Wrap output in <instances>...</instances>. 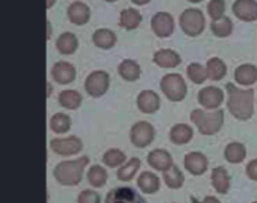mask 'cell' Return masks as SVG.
Returning a JSON list of instances; mask_svg holds the SVG:
<instances>
[{
  "label": "cell",
  "instance_id": "1",
  "mask_svg": "<svg viewBox=\"0 0 257 203\" xmlns=\"http://www.w3.org/2000/svg\"><path fill=\"white\" fill-rule=\"evenodd\" d=\"M227 89V110L238 121H248L254 112V90L241 89L233 83L226 84Z\"/></svg>",
  "mask_w": 257,
  "mask_h": 203
},
{
  "label": "cell",
  "instance_id": "2",
  "mask_svg": "<svg viewBox=\"0 0 257 203\" xmlns=\"http://www.w3.org/2000/svg\"><path fill=\"white\" fill-rule=\"evenodd\" d=\"M89 157H80L77 160H71V161H62L54 167V178L60 185L65 187H75L81 182L83 179V173L86 166L89 164Z\"/></svg>",
  "mask_w": 257,
  "mask_h": 203
},
{
  "label": "cell",
  "instance_id": "3",
  "mask_svg": "<svg viewBox=\"0 0 257 203\" xmlns=\"http://www.w3.org/2000/svg\"><path fill=\"white\" fill-rule=\"evenodd\" d=\"M190 118L203 136H214L224 124V110L217 109L214 112H205L202 109H196L191 112Z\"/></svg>",
  "mask_w": 257,
  "mask_h": 203
},
{
  "label": "cell",
  "instance_id": "4",
  "mask_svg": "<svg viewBox=\"0 0 257 203\" xmlns=\"http://www.w3.org/2000/svg\"><path fill=\"white\" fill-rule=\"evenodd\" d=\"M179 26H181L182 32L187 36L196 38V36L202 35L203 30H205V27H206L205 14L200 9L188 8V9H185L181 14V17H179Z\"/></svg>",
  "mask_w": 257,
  "mask_h": 203
},
{
  "label": "cell",
  "instance_id": "5",
  "mask_svg": "<svg viewBox=\"0 0 257 203\" xmlns=\"http://www.w3.org/2000/svg\"><path fill=\"white\" fill-rule=\"evenodd\" d=\"M160 86L163 93L173 103H179L187 96V83L181 74H166L161 78Z\"/></svg>",
  "mask_w": 257,
  "mask_h": 203
},
{
  "label": "cell",
  "instance_id": "6",
  "mask_svg": "<svg viewBox=\"0 0 257 203\" xmlns=\"http://www.w3.org/2000/svg\"><path fill=\"white\" fill-rule=\"evenodd\" d=\"M110 87V75L105 71H93L87 75L84 81V89L89 96L92 98H101L107 93Z\"/></svg>",
  "mask_w": 257,
  "mask_h": 203
},
{
  "label": "cell",
  "instance_id": "7",
  "mask_svg": "<svg viewBox=\"0 0 257 203\" xmlns=\"http://www.w3.org/2000/svg\"><path fill=\"white\" fill-rule=\"evenodd\" d=\"M130 139H131V143H133L136 148H146V146H149V145L154 142V139H155V128H154L149 122L139 121V122H136V124L131 127Z\"/></svg>",
  "mask_w": 257,
  "mask_h": 203
},
{
  "label": "cell",
  "instance_id": "8",
  "mask_svg": "<svg viewBox=\"0 0 257 203\" xmlns=\"http://www.w3.org/2000/svg\"><path fill=\"white\" fill-rule=\"evenodd\" d=\"M50 148L57 155L71 157V155H77L83 149V142L77 136H69L63 139H53L50 142Z\"/></svg>",
  "mask_w": 257,
  "mask_h": 203
},
{
  "label": "cell",
  "instance_id": "9",
  "mask_svg": "<svg viewBox=\"0 0 257 203\" xmlns=\"http://www.w3.org/2000/svg\"><path fill=\"white\" fill-rule=\"evenodd\" d=\"M197 99L202 107L209 109V110H217L224 101V93L217 86H206L199 92Z\"/></svg>",
  "mask_w": 257,
  "mask_h": 203
},
{
  "label": "cell",
  "instance_id": "10",
  "mask_svg": "<svg viewBox=\"0 0 257 203\" xmlns=\"http://www.w3.org/2000/svg\"><path fill=\"white\" fill-rule=\"evenodd\" d=\"M151 27L158 38H169L175 30V20L169 12H157L151 20Z\"/></svg>",
  "mask_w": 257,
  "mask_h": 203
},
{
  "label": "cell",
  "instance_id": "11",
  "mask_svg": "<svg viewBox=\"0 0 257 203\" xmlns=\"http://www.w3.org/2000/svg\"><path fill=\"white\" fill-rule=\"evenodd\" d=\"M105 203H146V200L136 190L130 187H119L113 188L107 194Z\"/></svg>",
  "mask_w": 257,
  "mask_h": 203
},
{
  "label": "cell",
  "instance_id": "12",
  "mask_svg": "<svg viewBox=\"0 0 257 203\" xmlns=\"http://www.w3.org/2000/svg\"><path fill=\"white\" fill-rule=\"evenodd\" d=\"M236 18L245 23L257 21V2L256 0H235L232 6Z\"/></svg>",
  "mask_w": 257,
  "mask_h": 203
},
{
  "label": "cell",
  "instance_id": "13",
  "mask_svg": "<svg viewBox=\"0 0 257 203\" xmlns=\"http://www.w3.org/2000/svg\"><path fill=\"white\" fill-rule=\"evenodd\" d=\"M75 66L69 62H57L51 68V77L59 84H69L75 80Z\"/></svg>",
  "mask_w": 257,
  "mask_h": 203
},
{
  "label": "cell",
  "instance_id": "14",
  "mask_svg": "<svg viewBox=\"0 0 257 203\" xmlns=\"http://www.w3.org/2000/svg\"><path fill=\"white\" fill-rule=\"evenodd\" d=\"M184 166L191 175L200 176L208 170V158L202 152H190L184 158Z\"/></svg>",
  "mask_w": 257,
  "mask_h": 203
},
{
  "label": "cell",
  "instance_id": "15",
  "mask_svg": "<svg viewBox=\"0 0 257 203\" xmlns=\"http://www.w3.org/2000/svg\"><path fill=\"white\" fill-rule=\"evenodd\" d=\"M68 20L75 26H83L90 20V8L84 2H72L66 11Z\"/></svg>",
  "mask_w": 257,
  "mask_h": 203
},
{
  "label": "cell",
  "instance_id": "16",
  "mask_svg": "<svg viewBox=\"0 0 257 203\" xmlns=\"http://www.w3.org/2000/svg\"><path fill=\"white\" fill-rule=\"evenodd\" d=\"M161 106V99L157 92L154 90H143L137 96V107L142 113L152 115L155 113Z\"/></svg>",
  "mask_w": 257,
  "mask_h": 203
},
{
  "label": "cell",
  "instance_id": "17",
  "mask_svg": "<svg viewBox=\"0 0 257 203\" xmlns=\"http://www.w3.org/2000/svg\"><path fill=\"white\" fill-rule=\"evenodd\" d=\"M148 163L152 169L166 172L173 166V158L169 151L166 149H154L148 155Z\"/></svg>",
  "mask_w": 257,
  "mask_h": 203
},
{
  "label": "cell",
  "instance_id": "18",
  "mask_svg": "<svg viewBox=\"0 0 257 203\" xmlns=\"http://www.w3.org/2000/svg\"><path fill=\"white\" fill-rule=\"evenodd\" d=\"M181 56L175 50L163 48L154 54V63L160 68H176L178 65H181Z\"/></svg>",
  "mask_w": 257,
  "mask_h": 203
},
{
  "label": "cell",
  "instance_id": "19",
  "mask_svg": "<svg viewBox=\"0 0 257 203\" xmlns=\"http://www.w3.org/2000/svg\"><path fill=\"white\" fill-rule=\"evenodd\" d=\"M235 81L241 86H251L257 81V66L251 63L239 65L235 69Z\"/></svg>",
  "mask_w": 257,
  "mask_h": 203
},
{
  "label": "cell",
  "instance_id": "20",
  "mask_svg": "<svg viewBox=\"0 0 257 203\" xmlns=\"http://www.w3.org/2000/svg\"><path fill=\"white\" fill-rule=\"evenodd\" d=\"M169 136H170L172 143L182 146V145H187V143H190L193 140L194 131L188 124H176V125L172 127Z\"/></svg>",
  "mask_w": 257,
  "mask_h": 203
},
{
  "label": "cell",
  "instance_id": "21",
  "mask_svg": "<svg viewBox=\"0 0 257 203\" xmlns=\"http://www.w3.org/2000/svg\"><path fill=\"white\" fill-rule=\"evenodd\" d=\"M92 41L98 48L110 50V48H113L116 45L117 38H116V33L113 30H110V29H98V30L93 32Z\"/></svg>",
  "mask_w": 257,
  "mask_h": 203
},
{
  "label": "cell",
  "instance_id": "22",
  "mask_svg": "<svg viewBox=\"0 0 257 203\" xmlns=\"http://www.w3.org/2000/svg\"><path fill=\"white\" fill-rule=\"evenodd\" d=\"M117 72L126 81H137L140 78V75H142V68L136 60L125 59V60L120 62V65L117 68Z\"/></svg>",
  "mask_w": 257,
  "mask_h": 203
},
{
  "label": "cell",
  "instance_id": "23",
  "mask_svg": "<svg viewBox=\"0 0 257 203\" xmlns=\"http://www.w3.org/2000/svg\"><path fill=\"white\" fill-rule=\"evenodd\" d=\"M142 21H143L142 14L137 9H133V8L123 9L120 12V17H119V24L125 30H134V29H137L142 24Z\"/></svg>",
  "mask_w": 257,
  "mask_h": 203
},
{
  "label": "cell",
  "instance_id": "24",
  "mask_svg": "<svg viewBox=\"0 0 257 203\" xmlns=\"http://www.w3.org/2000/svg\"><path fill=\"white\" fill-rule=\"evenodd\" d=\"M56 47L59 50L60 54H65V56H71L77 51L78 48V39L74 33L71 32H65L62 33L57 41H56Z\"/></svg>",
  "mask_w": 257,
  "mask_h": 203
},
{
  "label": "cell",
  "instance_id": "25",
  "mask_svg": "<svg viewBox=\"0 0 257 203\" xmlns=\"http://www.w3.org/2000/svg\"><path fill=\"white\" fill-rule=\"evenodd\" d=\"M211 181H212V187L220 194H226L229 191V188H230V176H229V173H227V170L224 167L214 169L212 175H211Z\"/></svg>",
  "mask_w": 257,
  "mask_h": 203
},
{
  "label": "cell",
  "instance_id": "26",
  "mask_svg": "<svg viewBox=\"0 0 257 203\" xmlns=\"http://www.w3.org/2000/svg\"><path fill=\"white\" fill-rule=\"evenodd\" d=\"M137 184H139V188L142 190V193H145V194L157 193L160 190V185H161L160 178L155 173H152V172H143L139 176Z\"/></svg>",
  "mask_w": 257,
  "mask_h": 203
},
{
  "label": "cell",
  "instance_id": "27",
  "mask_svg": "<svg viewBox=\"0 0 257 203\" xmlns=\"http://www.w3.org/2000/svg\"><path fill=\"white\" fill-rule=\"evenodd\" d=\"M81 101H83L81 93L74 90V89L62 90L60 95H59V104L63 109H68V110H77L81 106Z\"/></svg>",
  "mask_w": 257,
  "mask_h": 203
},
{
  "label": "cell",
  "instance_id": "28",
  "mask_svg": "<svg viewBox=\"0 0 257 203\" xmlns=\"http://www.w3.org/2000/svg\"><path fill=\"white\" fill-rule=\"evenodd\" d=\"M247 157V149L242 143L238 142H232L226 146L224 149V158L232 163V164H239L245 160Z\"/></svg>",
  "mask_w": 257,
  "mask_h": 203
},
{
  "label": "cell",
  "instance_id": "29",
  "mask_svg": "<svg viewBox=\"0 0 257 203\" xmlns=\"http://www.w3.org/2000/svg\"><path fill=\"white\" fill-rule=\"evenodd\" d=\"M206 69H208V77L214 81L223 80L227 74V66L220 57H211L206 62Z\"/></svg>",
  "mask_w": 257,
  "mask_h": 203
},
{
  "label": "cell",
  "instance_id": "30",
  "mask_svg": "<svg viewBox=\"0 0 257 203\" xmlns=\"http://www.w3.org/2000/svg\"><path fill=\"white\" fill-rule=\"evenodd\" d=\"M211 30L217 38H227L233 32V23L229 17H221L218 20H212Z\"/></svg>",
  "mask_w": 257,
  "mask_h": 203
},
{
  "label": "cell",
  "instance_id": "31",
  "mask_svg": "<svg viewBox=\"0 0 257 203\" xmlns=\"http://www.w3.org/2000/svg\"><path fill=\"white\" fill-rule=\"evenodd\" d=\"M163 178H164L166 185H167L169 188H172V190L181 188V187L184 185V181H185L184 173H182L175 164H173L169 170L163 172Z\"/></svg>",
  "mask_w": 257,
  "mask_h": 203
},
{
  "label": "cell",
  "instance_id": "32",
  "mask_svg": "<svg viewBox=\"0 0 257 203\" xmlns=\"http://www.w3.org/2000/svg\"><path fill=\"white\" fill-rule=\"evenodd\" d=\"M140 164H142V161L139 158H136V157L131 158L130 161H126L123 166L119 167V170H117V179H120L122 182L131 181L136 176L137 170L140 169Z\"/></svg>",
  "mask_w": 257,
  "mask_h": 203
},
{
  "label": "cell",
  "instance_id": "33",
  "mask_svg": "<svg viewBox=\"0 0 257 203\" xmlns=\"http://www.w3.org/2000/svg\"><path fill=\"white\" fill-rule=\"evenodd\" d=\"M50 128L56 134H65L71 130V118L65 113H56L50 119Z\"/></svg>",
  "mask_w": 257,
  "mask_h": 203
},
{
  "label": "cell",
  "instance_id": "34",
  "mask_svg": "<svg viewBox=\"0 0 257 203\" xmlns=\"http://www.w3.org/2000/svg\"><path fill=\"white\" fill-rule=\"evenodd\" d=\"M107 179H108V173L102 166H92L87 172V181L95 188L104 187Z\"/></svg>",
  "mask_w": 257,
  "mask_h": 203
},
{
  "label": "cell",
  "instance_id": "35",
  "mask_svg": "<svg viewBox=\"0 0 257 203\" xmlns=\"http://www.w3.org/2000/svg\"><path fill=\"white\" fill-rule=\"evenodd\" d=\"M187 75L196 84H203L206 81V78H209L208 77V69L203 65H200V63H191V65H188Z\"/></svg>",
  "mask_w": 257,
  "mask_h": 203
},
{
  "label": "cell",
  "instance_id": "36",
  "mask_svg": "<svg viewBox=\"0 0 257 203\" xmlns=\"http://www.w3.org/2000/svg\"><path fill=\"white\" fill-rule=\"evenodd\" d=\"M125 160H126L125 154H123L122 151H119V149H108V151L104 154V157H102L104 164H105L107 167H111V169L123 166V164H125Z\"/></svg>",
  "mask_w": 257,
  "mask_h": 203
},
{
  "label": "cell",
  "instance_id": "37",
  "mask_svg": "<svg viewBox=\"0 0 257 203\" xmlns=\"http://www.w3.org/2000/svg\"><path fill=\"white\" fill-rule=\"evenodd\" d=\"M226 12V2L224 0H211L208 5V14L212 20H218L224 17Z\"/></svg>",
  "mask_w": 257,
  "mask_h": 203
},
{
  "label": "cell",
  "instance_id": "38",
  "mask_svg": "<svg viewBox=\"0 0 257 203\" xmlns=\"http://www.w3.org/2000/svg\"><path fill=\"white\" fill-rule=\"evenodd\" d=\"M77 203H101V197L93 190H84L80 193Z\"/></svg>",
  "mask_w": 257,
  "mask_h": 203
},
{
  "label": "cell",
  "instance_id": "39",
  "mask_svg": "<svg viewBox=\"0 0 257 203\" xmlns=\"http://www.w3.org/2000/svg\"><path fill=\"white\" fill-rule=\"evenodd\" d=\"M247 176L251 179V181H257V158L256 160H251L248 164H247Z\"/></svg>",
  "mask_w": 257,
  "mask_h": 203
},
{
  "label": "cell",
  "instance_id": "40",
  "mask_svg": "<svg viewBox=\"0 0 257 203\" xmlns=\"http://www.w3.org/2000/svg\"><path fill=\"white\" fill-rule=\"evenodd\" d=\"M191 203H221L217 197H214V196H208V197H205L203 200H197L196 197H191Z\"/></svg>",
  "mask_w": 257,
  "mask_h": 203
},
{
  "label": "cell",
  "instance_id": "41",
  "mask_svg": "<svg viewBox=\"0 0 257 203\" xmlns=\"http://www.w3.org/2000/svg\"><path fill=\"white\" fill-rule=\"evenodd\" d=\"M134 5H137V6H145V5H148L151 0H131Z\"/></svg>",
  "mask_w": 257,
  "mask_h": 203
},
{
  "label": "cell",
  "instance_id": "42",
  "mask_svg": "<svg viewBox=\"0 0 257 203\" xmlns=\"http://www.w3.org/2000/svg\"><path fill=\"white\" fill-rule=\"evenodd\" d=\"M50 38H51V23L47 21V39H50Z\"/></svg>",
  "mask_w": 257,
  "mask_h": 203
},
{
  "label": "cell",
  "instance_id": "43",
  "mask_svg": "<svg viewBox=\"0 0 257 203\" xmlns=\"http://www.w3.org/2000/svg\"><path fill=\"white\" fill-rule=\"evenodd\" d=\"M54 3H56V0H47V9L53 8V6H54Z\"/></svg>",
  "mask_w": 257,
  "mask_h": 203
},
{
  "label": "cell",
  "instance_id": "44",
  "mask_svg": "<svg viewBox=\"0 0 257 203\" xmlns=\"http://www.w3.org/2000/svg\"><path fill=\"white\" fill-rule=\"evenodd\" d=\"M50 93H51V84L48 83V84H47V96H48Z\"/></svg>",
  "mask_w": 257,
  "mask_h": 203
},
{
  "label": "cell",
  "instance_id": "45",
  "mask_svg": "<svg viewBox=\"0 0 257 203\" xmlns=\"http://www.w3.org/2000/svg\"><path fill=\"white\" fill-rule=\"evenodd\" d=\"M188 2H191V3H200V2H203V0H188Z\"/></svg>",
  "mask_w": 257,
  "mask_h": 203
},
{
  "label": "cell",
  "instance_id": "46",
  "mask_svg": "<svg viewBox=\"0 0 257 203\" xmlns=\"http://www.w3.org/2000/svg\"><path fill=\"white\" fill-rule=\"evenodd\" d=\"M105 2H108V3H113V2H117V0H105Z\"/></svg>",
  "mask_w": 257,
  "mask_h": 203
},
{
  "label": "cell",
  "instance_id": "47",
  "mask_svg": "<svg viewBox=\"0 0 257 203\" xmlns=\"http://www.w3.org/2000/svg\"><path fill=\"white\" fill-rule=\"evenodd\" d=\"M253 203H257V202H253Z\"/></svg>",
  "mask_w": 257,
  "mask_h": 203
}]
</instances>
